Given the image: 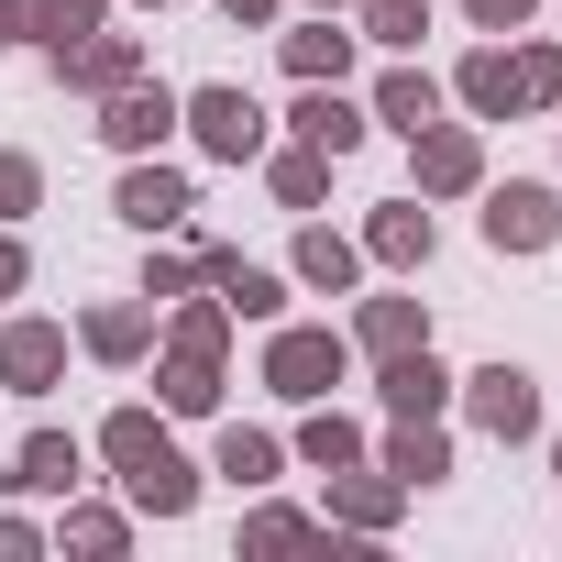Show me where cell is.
<instances>
[{"label":"cell","mask_w":562,"mask_h":562,"mask_svg":"<svg viewBox=\"0 0 562 562\" xmlns=\"http://www.w3.org/2000/svg\"><path fill=\"white\" fill-rule=\"evenodd\" d=\"M243 540H254V551H299V540H321V518H310V507H254Z\"/></svg>","instance_id":"obj_32"},{"label":"cell","mask_w":562,"mask_h":562,"mask_svg":"<svg viewBox=\"0 0 562 562\" xmlns=\"http://www.w3.org/2000/svg\"><path fill=\"white\" fill-rule=\"evenodd\" d=\"M0 45H12V23H0Z\"/></svg>","instance_id":"obj_41"},{"label":"cell","mask_w":562,"mask_h":562,"mask_svg":"<svg viewBox=\"0 0 562 562\" xmlns=\"http://www.w3.org/2000/svg\"><path fill=\"white\" fill-rule=\"evenodd\" d=\"M67 375V331L56 321H12V331H0V386H12V397H45Z\"/></svg>","instance_id":"obj_14"},{"label":"cell","mask_w":562,"mask_h":562,"mask_svg":"<svg viewBox=\"0 0 562 562\" xmlns=\"http://www.w3.org/2000/svg\"><path fill=\"white\" fill-rule=\"evenodd\" d=\"M34 199H45V166L34 155H0V221H23Z\"/></svg>","instance_id":"obj_33"},{"label":"cell","mask_w":562,"mask_h":562,"mask_svg":"<svg viewBox=\"0 0 562 562\" xmlns=\"http://www.w3.org/2000/svg\"><path fill=\"white\" fill-rule=\"evenodd\" d=\"M34 551H45V529H34V518H0V562H34Z\"/></svg>","instance_id":"obj_36"},{"label":"cell","mask_w":562,"mask_h":562,"mask_svg":"<svg viewBox=\"0 0 562 562\" xmlns=\"http://www.w3.org/2000/svg\"><path fill=\"white\" fill-rule=\"evenodd\" d=\"M78 342H89L100 364H144V342H155V310H144V299H111V310H89V321H78Z\"/></svg>","instance_id":"obj_22"},{"label":"cell","mask_w":562,"mask_h":562,"mask_svg":"<svg viewBox=\"0 0 562 562\" xmlns=\"http://www.w3.org/2000/svg\"><path fill=\"white\" fill-rule=\"evenodd\" d=\"M23 276H34V254H23L12 232H0V299H23Z\"/></svg>","instance_id":"obj_37"},{"label":"cell","mask_w":562,"mask_h":562,"mask_svg":"<svg viewBox=\"0 0 562 562\" xmlns=\"http://www.w3.org/2000/svg\"><path fill=\"white\" fill-rule=\"evenodd\" d=\"M78 474H89L78 430H34V441L12 452V485H23V496H78Z\"/></svg>","instance_id":"obj_20"},{"label":"cell","mask_w":562,"mask_h":562,"mask_svg":"<svg viewBox=\"0 0 562 562\" xmlns=\"http://www.w3.org/2000/svg\"><path fill=\"white\" fill-rule=\"evenodd\" d=\"M551 474H562V441H551Z\"/></svg>","instance_id":"obj_40"},{"label":"cell","mask_w":562,"mask_h":562,"mask_svg":"<svg viewBox=\"0 0 562 562\" xmlns=\"http://www.w3.org/2000/svg\"><path fill=\"white\" fill-rule=\"evenodd\" d=\"M254 166H265V188H276V210H321V199H331V155H321V144H288V155L265 144Z\"/></svg>","instance_id":"obj_21"},{"label":"cell","mask_w":562,"mask_h":562,"mask_svg":"<svg viewBox=\"0 0 562 562\" xmlns=\"http://www.w3.org/2000/svg\"><path fill=\"white\" fill-rule=\"evenodd\" d=\"M463 408L485 441H540V375L529 364H474L463 375Z\"/></svg>","instance_id":"obj_5"},{"label":"cell","mask_w":562,"mask_h":562,"mask_svg":"<svg viewBox=\"0 0 562 562\" xmlns=\"http://www.w3.org/2000/svg\"><path fill=\"white\" fill-rule=\"evenodd\" d=\"M56 540H67V551H89V562H111V551L133 540V518H122V507H67V518H56Z\"/></svg>","instance_id":"obj_30"},{"label":"cell","mask_w":562,"mask_h":562,"mask_svg":"<svg viewBox=\"0 0 562 562\" xmlns=\"http://www.w3.org/2000/svg\"><path fill=\"white\" fill-rule=\"evenodd\" d=\"M111 210H122V221H133V232L155 243V232H177V221L199 210V188H188L177 166H155V155H133V166H122V188H111Z\"/></svg>","instance_id":"obj_10"},{"label":"cell","mask_w":562,"mask_h":562,"mask_svg":"<svg viewBox=\"0 0 562 562\" xmlns=\"http://www.w3.org/2000/svg\"><path fill=\"white\" fill-rule=\"evenodd\" d=\"M353 45H364V34H342V23L321 12V23H299V34H288V78H342V67H353Z\"/></svg>","instance_id":"obj_28"},{"label":"cell","mask_w":562,"mask_h":562,"mask_svg":"<svg viewBox=\"0 0 562 562\" xmlns=\"http://www.w3.org/2000/svg\"><path fill=\"white\" fill-rule=\"evenodd\" d=\"M485 243H496V254H551V243H562V199H551L540 177L485 188Z\"/></svg>","instance_id":"obj_7"},{"label":"cell","mask_w":562,"mask_h":562,"mask_svg":"<svg viewBox=\"0 0 562 562\" xmlns=\"http://www.w3.org/2000/svg\"><path fill=\"white\" fill-rule=\"evenodd\" d=\"M188 288H199V254H155L144 265V299H188Z\"/></svg>","instance_id":"obj_34"},{"label":"cell","mask_w":562,"mask_h":562,"mask_svg":"<svg viewBox=\"0 0 562 562\" xmlns=\"http://www.w3.org/2000/svg\"><path fill=\"white\" fill-rule=\"evenodd\" d=\"M397 507H408V485H397L386 463H375V474H364V463H342V474H331V518H342L353 540H375V529H397Z\"/></svg>","instance_id":"obj_15"},{"label":"cell","mask_w":562,"mask_h":562,"mask_svg":"<svg viewBox=\"0 0 562 562\" xmlns=\"http://www.w3.org/2000/svg\"><path fill=\"white\" fill-rule=\"evenodd\" d=\"M386 474H397L408 496H419V485H441V474H452V441H441V419H397V430H386Z\"/></svg>","instance_id":"obj_23"},{"label":"cell","mask_w":562,"mask_h":562,"mask_svg":"<svg viewBox=\"0 0 562 562\" xmlns=\"http://www.w3.org/2000/svg\"><path fill=\"white\" fill-rule=\"evenodd\" d=\"M518 111H562V45H518Z\"/></svg>","instance_id":"obj_31"},{"label":"cell","mask_w":562,"mask_h":562,"mask_svg":"<svg viewBox=\"0 0 562 562\" xmlns=\"http://www.w3.org/2000/svg\"><path fill=\"white\" fill-rule=\"evenodd\" d=\"M430 243H441V232H430V210H419V199H386V210L364 221V265H397V276H419V265H430Z\"/></svg>","instance_id":"obj_18"},{"label":"cell","mask_w":562,"mask_h":562,"mask_svg":"<svg viewBox=\"0 0 562 562\" xmlns=\"http://www.w3.org/2000/svg\"><path fill=\"white\" fill-rule=\"evenodd\" d=\"M177 133H199L210 166H254V155H265V111H254V89H232V78L188 89V100H177Z\"/></svg>","instance_id":"obj_4"},{"label":"cell","mask_w":562,"mask_h":562,"mask_svg":"<svg viewBox=\"0 0 562 562\" xmlns=\"http://www.w3.org/2000/svg\"><path fill=\"white\" fill-rule=\"evenodd\" d=\"M364 111H375L386 133H430V122H441V78H430L419 56H397V67L375 78V100H364Z\"/></svg>","instance_id":"obj_17"},{"label":"cell","mask_w":562,"mask_h":562,"mask_svg":"<svg viewBox=\"0 0 562 562\" xmlns=\"http://www.w3.org/2000/svg\"><path fill=\"white\" fill-rule=\"evenodd\" d=\"M210 474H232V485H276V474H288V441H276V430H221V463Z\"/></svg>","instance_id":"obj_27"},{"label":"cell","mask_w":562,"mask_h":562,"mask_svg":"<svg viewBox=\"0 0 562 562\" xmlns=\"http://www.w3.org/2000/svg\"><path fill=\"white\" fill-rule=\"evenodd\" d=\"M199 288H221L232 321H288V276H276V265H243L232 243H199Z\"/></svg>","instance_id":"obj_9"},{"label":"cell","mask_w":562,"mask_h":562,"mask_svg":"<svg viewBox=\"0 0 562 562\" xmlns=\"http://www.w3.org/2000/svg\"><path fill=\"white\" fill-rule=\"evenodd\" d=\"M364 122H375V111H364V100H342V78H299V111H288V133H299V144H321L331 166L364 144Z\"/></svg>","instance_id":"obj_12"},{"label":"cell","mask_w":562,"mask_h":562,"mask_svg":"<svg viewBox=\"0 0 562 562\" xmlns=\"http://www.w3.org/2000/svg\"><path fill=\"white\" fill-rule=\"evenodd\" d=\"M89 133H100L111 155H155V144L177 133V89H166V78H122V89L100 100V122H89Z\"/></svg>","instance_id":"obj_6"},{"label":"cell","mask_w":562,"mask_h":562,"mask_svg":"<svg viewBox=\"0 0 562 562\" xmlns=\"http://www.w3.org/2000/svg\"><path fill=\"white\" fill-rule=\"evenodd\" d=\"M452 100H463L474 122H507V111H518V56H507V45H474V56L452 67Z\"/></svg>","instance_id":"obj_19"},{"label":"cell","mask_w":562,"mask_h":562,"mask_svg":"<svg viewBox=\"0 0 562 562\" xmlns=\"http://www.w3.org/2000/svg\"><path fill=\"white\" fill-rule=\"evenodd\" d=\"M529 12H540V0H463V23H474V34H518Z\"/></svg>","instance_id":"obj_35"},{"label":"cell","mask_w":562,"mask_h":562,"mask_svg":"<svg viewBox=\"0 0 562 562\" xmlns=\"http://www.w3.org/2000/svg\"><path fill=\"white\" fill-rule=\"evenodd\" d=\"M353 342H364V353L386 364V353L430 342V310H419V299H364V310H353Z\"/></svg>","instance_id":"obj_25"},{"label":"cell","mask_w":562,"mask_h":562,"mask_svg":"<svg viewBox=\"0 0 562 562\" xmlns=\"http://www.w3.org/2000/svg\"><path fill=\"white\" fill-rule=\"evenodd\" d=\"M408 166H419V199H474V188H485V144H474V122H430V133H408Z\"/></svg>","instance_id":"obj_8"},{"label":"cell","mask_w":562,"mask_h":562,"mask_svg":"<svg viewBox=\"0 0 562 562\" xmlns=\"http://www.w3.org/2000/svg\"><path fill=\"white\" fill-rule=\"evenodd\" d=\"M221 23H243V34H254V23H276V0H221Z\"/></svg>","instance_id":"obj_38"},{"label":"cell","mask_w":562,"mask_h":562,"mask_svg":"<svg viewBox=\"0 0 562 562\" xmlns=\"http://www.w3.org/2000/svg\"><path fill=\"white\" fill-rule=\"evenodd\" d=\"M144 12H166V0H144Z\"/></svg>","instance_id":"obj_42"},{"label":"cell","mask_w":562,"mask_h":562,"mask_svg":"<svg viewBox=\"0 0 562 562\" xmlns=\"http://www.w3.org/2000/svg\"><path fill=\"white\" fill-rule=\"evenodd\" d=\"M353 276H364V243L331 232V221H310V232H299V288H331V299H342Z\"/></svg>","instance_id":"obj_24"},{"label":"cell","mask_w":562,"mask_h":562,"mask_svg":"<svg viewBox=\"0 0 562 562\" xmlns=\"http://www.w3.org/2000/svg\"><path fill=\"white\" fill-rule=\"evenodd\" d=\"M100 452H111V474H122V496H133L144 518H188V507H199V463L166 441L155 408H111V419H100Z\"/></svg>","instance_id":"obj_1"},{"label":"cell","mask_w":562,"mask_h":562,"mask_svg":"<svg viewBox=\"0 0 562 562\" xmlns=\"http://www.w3.org/2000/svg\"><path fill=\"white\" fill-rule=\"evenodd\" d=\"M221 342H232V310H221V288L199 299H177V321H166V375H155V397L177 408V419H210L221 408Z\"/></svg>","instance_id":"obj_2"},{"label":"cell","mask_w":562,"mask_h":562,"mask_svg":"<svg viewBox=\"0 0 562 562\" xmlns=\"http://www.w3.org/2000/svg\"><path fill=\"white\" fill-rule=\"evenodd\" d=\"M375 397H386V419H441L452 408V375L430 364V342H408V353L375 364Z\"/></svg>","instance_id":"obj_13"},{"label":"cell","mask_w":562,"mask_h":562,"mask_svg":"<svg viewBox=\"0 0 562 562\" xmlns=\"http://www.w3.org/2000/svg\"><path fill=\"white\" fill-rule=\"evenodd\" d=\"M0 23H12V45L34 34V45L56 56V45H78V34H100V23H111V0H0Z\"/></svg>","instance_id":"obj_16"},{"label":"cell","mask_w":562,"mask_h":562,"mask_svg":"<svg viewBox=\"0 0 562 562\" xmlns=\"http://www.w3.org/2000/svg\"><path fill=\"white\" fill-rule=\"evenodd\" d=\"M342 375H353V342H342V331H321V321H276V342H265V386H276V397L310 408V397H331Z\"/></svg>","instance_id":"obj_3"},{"label":"cell","mask_w":562,"mask_h":562,"mask_svg":"<svg viewBox=\"0 0 562 562\" xmlns=\"http://www.w3.org/2000/svg\"><path fill=\"white\" fill-rule=\"evenodd\" d=\"M299 463H310V474H342V463H364V430H353L331 397H310V419H299Z\"/></svg>","instance_id":"obj_26"},{"label":"cell","mask_w":562,"mask_h":562,"mask_svg":"<svg viewBox=\"0 0 562 562\" xmlns=\"http://www.w3.org/2000/svg\"><path fill=\"white\" fill-rule=\"evenodd\" d=\"M353 23H364V45H386V56H419V34H430V0H353Z\"/></svg>","instance_id":"obj_29"},{"label":"cell","mask_w":562,"mask_h":562,"mask_svg":"<svg viewBox=\"0 0 562 562\" xmlns=\"http://www.w3.org/2000/svg\"><path fill=\"white\" fill-rule=\"evenodd\" d=\"M122 78H144V34H78V45H56V89L111 100Z\"/></svg>","instance_id":"obj_11"},{"label":"cell","mask_w":562,"mask_h":562,"mask_svg":"<svg viewBox=\"0 0 562 562\" xmlns=\"http://www.w3.org/2000/svg\"><path fill=\"white\" fill-rule=\"evenodd\" d=\"M310 12H353V0H310Z\"/></svg>","instance_id":"obj_39"}]
</instances>
